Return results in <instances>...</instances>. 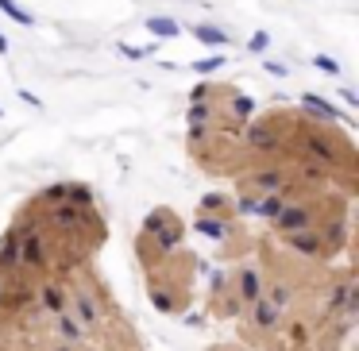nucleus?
<instances>
[{"instance_id": "nucleus-24", "label": "nucleus", "mask_w": 359, "mask_h": 351, "mask_svg": "<svg viewBox=\"0 0 359 351\" xmlns=\"http://www.w3.org/2000/svg\"><path fill=\"white\" fill-rule=\"evenodd\" d=\"M232 209V201H228L224 193H209V197H201V212L205 216H212V212H228Z\"/></svg>"}, {"instance_id": "nucleus-35", "label": "nucleus", "mask_w": 359, "mask_h": 351, "mask_svg": "<svg viewBox=\"0 0 359 351\" xmlns=\"http://www.w3.org/2000/svg\"><path fill=\"white\" fill-rule=\"evenodd\" d=\"M78 351H81V347H78Z\"/></svg>"}, {"instance_id": "nucleus-12", "label": "nucleus", "mask_w": 359, "mask_h": 351, "mask_svg": "<svg viewBox=\"0 0 359 351\" xmlns=\"http://www.w3.org/2000/svg\"><path fill=\"white\" fill-rule=\"evenodd\" d=\"M20 270V243L12 232L0 235V274H16Z\"/></svg>"}, {"instance_id": "nucleus-11", "label": "nucleus", "mask_w": 359, "mask_h": 351, "mask_svg": "<svg viewBox=\"0 0 359 351\" xmlns=\"http://www.w3.org/2000/svg\"><path fill=\"white\" fill-rule=\"evenodd\" d=\"M55 332L62 336V343H70V347H81V343H86V328H81L70 312H58L55 317Z\"/></svg>"}, {"instance_id": "nucleus-27", "label": "nucleus", "mask_w": 359, "mask_h": 351, "mask_svg": "<svg viewBox=\"0 0 359 351\" xmlns=\"http://www.w3.org/2000/svg\"><path fill=\"white\" fill-rule=\"evenodd\" d=\"M228 109H232V116H236V120H248V116H251V101H248V97H240V93H236L232 101H228Z\"/></svg>"}, {"instance_id": "nucleus-26", "label": "nucleus", "mask_w": 359, "mask_h": 351, "mask_svg": "<svg viewBox=\"0 0 359 351\" xmlns=\"http://www.w3.org/2000/svg\"><path fill=\"white\" fill-rule=\"evenodd\" d=\"M0 12H4V16H12L16 24H24V27H32V24H35V20H32V16H27V12L16 4V0H0Z\"/></svg>"}, {"instance_id": "nucleus-8", "label": "nucleus", "mask_w": 359, "mask_h": 351, "mask_svg": "<svg viewBox=\"0 0 359 351\" xmlns=\"http://www.w3.org/2000/svg\"><path fill=\"white\" fill-rule=\"evenodd\" d=\"M39 305L50 312V317H58V312H66V286L55 278L39 282Z\"/></svg>"}, {"instance_id": "nucleus-29", "label": "nucleus", "mask_w": 359, "mask_h": 351, "mask_svg": "<svg viewBox=\"0 0 359 351\" xmlns=\"http://www.w3.org/2000/svg\"><path fill=\"white\" fill-rule=\"evenodd\" d=\"M313 66H317L320 74H340V62H336V58H328V55H317V58H313Z\"/></svg>"}, {"instance_id": "nucleus-31", "label": "nucleus", "mask_w": 359, "mask_h": 351, "mask_svg": "<svg viewBox=\"0 0 359 351\" xmlns=\"http://www.w3.org/2000/svg\"><path fill=\"white\" fill-rule=\"evenodd\" d=\"M4 297H8V278L0 274V309H4Z\"/></svg>"}, {"instance_id": "nucleus-19", "label": "nucleus", "mask_w": 359, "mask_h": 351, "mask_svg": "<svg viewBox=\"0 0 359 351\" xmlns=\"http://www.w3.org/2000/svg\"><path fill=\"white\" fill-rule=\"evenodd\" d=\"M58 201H66V181L43 186V189H39V197H35V205H39V209H47V205H58Z\"/></svg>"}, {"instance_id": "nucleus-18", "label": "nucleus", "mask_w": 359, "mask_h": 351, "mask_svg": "<svg viewBox=\"0 0 359 351\" xmlns=\"http://www.w3.org/2000/svg\"><path fill=\"white\" fill-rule=\"evenodd\" d=\"M66 201H70V205H81V209H89V205H93V189L81 186V181H66Z\"/></svg>"}, {"instance_id": "nucleus-5", "label": "nucleus", "mask_w": 359, "mask_h": 351, "mask_svg": "<svg viewBox=\"0 0 359 351\" xmlns=\"http://www.w3.org/2000/svg\"><path fill=\"white\" fill-rule=\"evenodd\" d=\"M248 147L255 151V155H278V151H282L278 128H274L271 120H259V124H251V128H248Z\"/></svg>"}, {"instance_id": "nucleus-4", "label": "nucleus", "mask_w": 359, "mask_h": 351, "mask_svg": "<svg viewBox=\"0 0 359 351\" xmlns=\"http://www.w3.org/2000/svg\"><path fill=\"white\" fill-rule=\"evenodd\" d=\"M282 240H286V247L294 251V255H302V259L332 255V243H328L325 232H317V228H305V232H286Z\"/></svg>"}, {"instance_id": "nucleus-15", "label": "nucleus", "mask_w": 359, "mask_h": 351, "mask_svg": "<svg viewBox=\"0 0 359 351\" xmlns=\"http://www.w3.org/2000/svg\"><path fill=\"white\" fill-rule=\"evenodd\" d=\"M212 124H217V112H212L209 101H194V104H189V128H201V132H209Z\"/></svg>"}, {"instance_id": "nucleus-14", "label": "nucleus", "mask_w": 359, "mask_h": 351, "mask_svg": "<svg viewBox=\"0 0 359 351\" xmlns=\"http://www.w3.org/2000/svg\"><path fill=\"white\" fill-rule=\"evenodd\" d=\"M263 297H266L271 305H278L282 312H286L290 305H294V286H290V282H266Z\"/></svg>"}, {"instance_id": "nucleus-20", "label": "nucleus", "mask_w": 359, "mask_h": 351, "mask_svg": "<svg viewBox=\"0 0 359 351\" xmlns=\"http://www.w3.org/2000/svg\"><path fill=\"white\" fill-rule=\"evenodd\" d=\"M302 104H305V109H309V112H317L320 120H344L340 112L332 109V104H325V101H320V97H313V93H305V97H302Z\"/></svg>"}, {"instance_id": "nucleus-30", "label": "nucleus", "mask_w": 359, "mask_h": 351, "mask_svg": "<svg viewBox=\"0 0 359 351\" xmlns=\"http://www.w3.org/2000/svg\"><path fill=\"white\" fill-rule=\"evenodd\" d=\"M266 70H271L274 78H286V66H282V62H266Z\"/></svg>"}, {"instance_id": "nucleus-10", "label": "nucleus", "mask_w": 359, "mask_h": 351, "mask_svg": "<svg viewBox=\"0 0 359 351\" xmlns=\"http://www.w3.org/2000/svg\"><path fill=\"white\" fill-rule=\"evenodd\" d=\"M182 235H186L182 220H178V216H170V220H166V224L155 232V251H158V255H170V251L182 243Z\"/></svg>"}, {"instance_id": "nucleus-13", "label": "nucleus", "mask_w": 359, "mask_h": 351, "mask_svg": "<svg viewBox=\"0 0 359 351\" xmlns=\"http://www.w3.org/2000/svg\"><path fill=\"white\" fill-rule=\"evenodd\" d=\"M282 205H286V197H282V193H263L259 201L251 197V212H255L259 220H274L282 212Z\"/></svg>"}, {"instance_id": "nucleus-16", "label": "nucleus", "mask_w": 359, "mask_h": 351, "mask_svg": "<svg viewBox=\"0 0 359 351\" xmlns=\"http://www.w3.org/2000/svg\"><path fill=\"white\" fill-rule=\"evenodd\" d=\"M194 228H197L201 235H209V240H224V235H228V224H224V216H205V212H201Z\"/></svg>"}, {"instance_id": "nucleus-25", "label": "nucleus", "mask_w": 359, "mask_h": 351, "mask_svg": "<svg viewBox=\"0 0 359 351\" xmlns=\"http://www.w3.org/2000/svg\"><path fill=\"white\" fill-rule=\"evenodd\" d=\"M282 324H286V320H282ZM286 332H290V343H294V347H305V343H309V324H305V320H290Z\"/></svg>"}, {"instance_id": "nucleus-1", "label": "nucleus", "mask_w": 359, "mask_h": 351, "mask_svg": "<svg viewBox=\"0 0 359 351\" xmlns=\"http://www.w3.org/2000/svg\"><path fill=\"white\" fill-rule=\"evenodd\" d=\"M66 312H70V317L89 332V328L101 324V312L104 309H101V297L81 282V286H66Z\"/></svg>"}, {"instance_id": "nucleus-22", "label": "nucleus", "mask_w": 359, "mask_h": 351, "mask_svg": "<svg viewBox=\"0 0 359 351\" xmlns=\"http://www.w3.org/2000/svg\"><path fill=\"white\" fill-rule=\"evenodd\" d=\"M194 39L209 43V47H224V43H228V35L220 32V27H209V24H197V27H194Z\"/></svg>"}, {"instance_id": "nucleus-2", "label": "nucleus", "mask_w": 359, "mask_h": 351, "mask_svg": "<svg viewBox=\"0 0 359 351\" xmlns=\"http://www.w3.org/2000/svg\"><path fill=\"white\" fill-rule=\"evenodd\" d=\"M43 224H50L55 232H81V228L89 224V212L81 209V205H70V201H58V205H47V212H43Z\"/></svg>"}, {"instance_id": "nucleus-9", "label": "nucleus", "mask_w": 359, "mask_h": 351, "mask_svg": "<svg viewBox=\"0 0 359 351\" xmlns=\"http://www.w3.org/2000/svg\"><path fill=\"white\" fill-rule=\"evenodd\" d=\"M282 186H286V174L274 170V166H271V170H255L248 178V193H259V197H263V193H278Z\"/></svg>"}, {"instance_id": "nucleus-28", "label": "nucleus", "mask_w": 359, "mask_h": 351, "mask_svg": "<svg viewBox=\"0 0 359 351\" xmlns=\"http://www.w3.org/2000/svg\"><path fill=\"white\" fill-rule=\"evenodd\" d=\"M220 66H224V58L212 55V58H201V62H194V70H197V74H212V70H220Z\"/></svg>"}, {"instance_id": "nucleus-6", "label": "nucleus", "mask_w": 359, "mask_h": 351, "mask_svg": "<svg viewBox=\"0 0 359 351\" xmlns=\"http://www.w3.org/2000/svg\"><path fill=\"white\" fill-rule=\"evenodd\" d=\"M248 320H251V328H255V332H278L282 320H286V312H282L278 305H271L266 297H259V301L248 305Z\"/></svg>"}, {"instance_id": "nucleus-34", "label": "nucleus", "mask_w": 359, "mask_h": 351, "mask_svg": "<svg viewBox=\"0 0 359 351\" xmlns=\"http://www.w3.org/2000/svg\"><path fill=\"white\" fill-rule=\"evenodd\" d=\"M55 351H78V347H70V343H58V347Z\"/></svg>"}, {"instance_id": "nucleus-32", "label": "nucleus", "mask_w": 359, "mask_h": 351, "mask_svg": "<svg viewBox=\"0 0 359 351\" xmlns=\"http://www.w3.org/2000/svg\"><path fill=\"white\" fill-rule=\"evenodd\" d=\"M340 97H344V104H351V109H355V104H359V97H355V93H351V89H344V93H340Z\"/></svg>"}, {"instance_id": "nucleus-21", "label": "nucleus", "mask_w": 359, "mask_h": 351, "mask_svg": "<svg viewBox=\"0 0 359 351\" xmlns=\"http://www.w3.org/2000/svg\"><path fill=\"white\" fill-rule=\"evenodd\" d=\"M143 27H147L151 35H158V39H174V35H178V24H174V20H163V16H151Z\"/></svg>"}, {"instance_id": "nucleus-17", "label": "nucleus", "mask_w": 359, "mask_h": 351, "mask_svg": "<svg viewBox=\"0 0 359 351\" xmlns=\"http://www.w3.org/2000/svg\"><path fill=\"white\" fill-rule=\"evenodd\" d=\"M151 301H155V309L166 312V317H174V312H178V301H174V294H170V289H163L158 282H151Z\"/></svg>"}, {"instance_id": "nucleus-23", "label": "nucleus", "mask_w": 359, "mask_h": 351, "mask_svg": "<svg viewBox=\"0 0 359 351\" xmlns=\"http://www.w3.org/2000/svg\"><path fill=\"white\" fill-rule=\"evenodd\" d=\"M170 216H174L170 209H151L147 216H143V232H140V235H155V232H158V228H163Z\"/></svg>"}, {"instance_id": "nucleus-33", "label": "nucleus", "mask_w": 359, "mask_h": 351, "mask_svg": "<svg viewBox=\"0 0 359 351\" xmlns=\"http://www.w3.org/2000/svg\"><path fill=\"white\" fill-rule=\"evenodd\" d=\"M0 55H8V39L4 35H0Z\"/></svg>"}, {"instance_id": "nucleus-7", "label": "nucleus", "mask_w": 359, "mask_h": 351, "mask_svg": "<svg viewBox=\"0 0 359 351\" xmlns=\"http://www.w3.org/2000/svg\"><path fill=\"white\" fill-rule=\"evenodd\" d=\"M236 297H240L243 305H251V301H259L263 297V289H266V278H263V270L259 266H240V274H236Z\"/></svg>"}, {"instance_id": "nucleus-3", "label": "nucleus", "mask_w": 359, "mask_h": 351, "mask_svg": "<svg viewBox=\"0 0 359 351\" xmlns=\"http://www.w3.org/2000/svg\"><path fill=\"white\" fill-rule=\"evenodd\" d=\"M274 224V232L278 235H286V232H305V228H317V209H313L309 201H286L282 205V212L271 220Z\"/></svg>"}]
</instances>
